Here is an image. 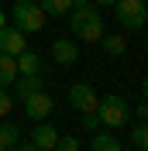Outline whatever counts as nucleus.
<instances>
[{
  "label": "nucleus",
  "mask_w": 148,
  "mask_h": 151,
  "mask_svg": "<svg viewBox=\"0 0 148 151\" xmlns=\"http://www.w3.org/2000/svg\"><path fill=\"white\" fill-rule=\"evenodd\" d=\"M141 93H145V100H148V76H145V83H141Z\"/></svg>",
  "instance_id": "b1692460"
},
{
  "label": "nucleus",
  "mask_w": 148,
  "mask_h": 151,
  "mask_svg": "<svg viewBox=\"0 0 148 151\" xmlns=\"http://www.w3.org/2000/svg\"><path fill=\"white\" fill-rule=\"evenodd\" d=\"M93 151H120V141L110 134H96L93 137Z\"/></svg>",
  "instance_id": "dca6fc26"
},
{
  "label": "nucleus",
  "mask_w": 148,
  "mask_h": 151,
  "mask_svg": "<svg viewBox=\"0 0 148 151\" xmlns=\"http://www.w3.org/2000/svg\"><path fill=\"white\" fill-rule=\"evenodd\" d=\"M0 151H7V148H4V144H0Z\"/></svg>",
  "instance_id": "a878e982"
},
{
  "label": "nucleus",
  "mask_w": 148,
  "mask_h": 151,
  "mask_svg": "<svg viewBox=\"0 0 148 151\" xmlns=\"http://www.w3.org/2000/svg\"><path fill=\"white\" fill-rule=\"evenodd\" d=\"M17 141H21L17 124H0V144H4V148H10V144H17Z\"/></svg>",
  "instance_id": "2eb2a0df"
},
{
  "label": "nucleus",
  "mask_w": 148,
  "mask_h": 151,
  "mask_svg": "<svg viewBox=\"0 0 148 151\" xmlns=\"http://www.w3.org/2000/svg\"><path fill=\"white\" fill-rule=\"evenodd\" d=\"M69 28L73 35H79L83 41H100L103 38V17L90 0H76L69 10Z\"/></svg>",
  "instance_id": "f257e3e1"
},
{
  "label": "nucleus",
  "mask_w": 148,
  "mask_h": 151,
  "mask_svg": "<svg viewBox=\"0 0 148 151\" xmlns=\"http://www.w3.org/2000/svg\"><path fill=\"white\" fill-rule=\"evenodd\" d=\"M96 117H100V124H107V127H120V124H128L131 110H128V103H124L120 93H107V96H100Z\"/></svg>",
  "instance_id": "20e7f679"
},
{
  "label": "nucleus",
  "mask_w": 148,
  "mask_h": 151,
  "mask_svg": "<svg viewBox=\"0 0 148 151\" xmlns=\"http://www.w3.org/2000/svg\"><path fill=\"white\" fill-rule=\"evenodd\" d=\"M96 4H100V7H114V4H117V0H96Z\"/></svg>",
  "instance_id": "5701e85b"
},
{
  "label": "nucleus",
  "mask_w": 148,
  "mask_h": 151,
  "mask_svg": "<svg viewBox=\"0 0 148 151\" xmlns=\"http://www.w3.org/2000/svg\"><path fill=\"white\" fill-rule=\"evenodd\" d=\"M131 141L138 144L141 151H148V124H141V127H134V131H131Z\"/></svg>",
  "instance_id": "f3484780"
},
{
  "label": "nucleus",
  "mask_w": 148,
  "mask_h": 151,
  "mask_svg": "<svg viewBox=\"0 0 148 151\" xmlns=\"http://www.w3.org/2000/svg\"><path fill=\"white\" fill-rule=\"evenodd\" d=\"M69 103L83 113V117H96L100 96L93 93V86H86V83H73V86H69Z\"/></svg>",
  "instance_id": "39448f33"
},
{
  "label": "nucleus",
  "mask_w": 148,
  "mask_h": 151,
  "mask_svg": "<svg viewBox=\"0 0 148 151\" xmlns=\"http://www.w3.org/2000/svg\"><path fill=\"white\" fill-rule=\"evenodd\" d=\"M45 10H41V4H35V0H17L14 7H10V21H14V28H21L24 35H35V31L45 28Z\"/></svg>",
  "instance_id": "f03ea898"
},
{
  "label": "nucleus",
  "mask_w": 148,
  "mask_h": 151,
  "mask_svg": "<svg viewBox=\"0 0 148 151\" xmlns=\"http://www.w3.org/2000/svg\"><path fill=\"white\" fill-rule=\"evenodd\" d=\"M17 72H21V76H38V72H41V58H38L35 52L24 48V52L17 55Z\"/></svg>",
  "instance_id": "f8f14e48"
},
{
  "label": "nucleus",
  "mask_w": 148,
  "mask_h": 151,
  "mask_svg": "<svg viewBox=\"0 0 148 151\" xmlns=\"http://www.w3.org/2000/svg\"><path fill=\"white\" fill-rule=\"evenodd\" d=\"M35 151H38V148H35Z\"/></svg>",
  "instance_id": "bb28decb"
},
{
  "label": "nucleus",
  "mask_w": 148,
  "mask_h": 151,
  "mask_svg": "<svg viewBox=\"0 0 148 151\" xmlns=\"http://www.w3.org/2000/svg\"><path fill=\"white\" fill-rule=\"evenodd\" d=\"M17 58L14 55H7V52H0V86H4V89H7L10 83H14V79H17Z\"/></svg>",
  "instance_id": "9b49d317"
},
{
  "label": "nucleus",
  "mask_w": 148,
  "mask_h": 151,
  "mask_svg": "<svg viewBox=\"0 0 148 151\" xmlns=\"http://www.w3.org/2000/svg\"><path fill=\"white\" fill-rule=\"evenodd\" d=\"M24 113H28V117H35V124L45 120L48 113H52V96H48L45 89H38L35 96H28V100H24Z\"/></svg>",
  "instance_id": "6e6552de"
},
{
  "label": "nucleus",
  "mask_w": 148,
  "mask_h": 151,
  "mask_svg": "<svg viewBox=\"0 0 148 151\" xmlns=\"http://www.w3.org/2000/svg\"><path fill=\"white\" fill-rule=\"evenodd\" d=\"M14 151H35V144H14Z\"/></svg>",
  "instance_id": "4be33fe9"
},
{
  "label": "nucleus",
  "mask_w": 148,
  "mask_h": 151,
  "mask_svg": "<svg viewBox=\"0 0 148 151\" xmlns=\"http://www.w3.org/2000/svg\"><path fill=\"white\" fill-rule=\"evenodd\" d=\"M10 113V96H7V89L0 86V117H7Z\"/></svg>",
  "instance_id": "6ab92c4d"
},
{
  "label": "nucleus",
  "mask_w": 148,
  "mask_h": 151,
  "mask_svg": "<svg viewBox=\"0 0 148 151\" xmlns=\"http://www.w3.org/2000/svg\"><path fill=\"white\" fill-rule=\"evenodd\" d=\"M52 58H55L59 65H73L76 58H79V52H76L73 41H65V38H55L52 41Z\"/></svg>",
  "instance_id": "1a4fd4ad"
},
{
  "label": "nucleus",
  "mask_w": 148,
  "mask_h": 151,
  "mask_svg": "<svg viewBox=\"0 0 148 151\" xmlns=\"http://www.w3.org/2000/svg\"><path fill=\"white\" fill-rule=\"evenodd\" d=\"M24 48H28V41H24V31H21V28H10V24L0 28V52H7V55L17 58Z\"/></svg>",
  "instance_id": "423d86ee"
},
{
  "label": "nucleus",
  "mask_w": 148,
  "mask_h": 151,
  "mask_svg": "<svg viewBox=\"0 0 148 151\" xmlns=\"http://www.w3.org/2000/svg\"><path fill=\"white\" fill-rule=\"evenodd\" d=\"M138 117H141V120H145V124H148V100H145V103H141V106H138Z\"/></svg>",
  "instance_id": "412c9836"
},
{
  "label": "nucleus",
  "mask_w": 148,
  "mask_h": 151,
  "mask_svg": "<svg viewBox=\"0 0 148 151\" xmlns=\"http://www.w3.org/2000/svg\"><path fill=\"white\" fill-rule=\"evenodd\" d=\"M0 28H4V14H0Z\"/></svg>",
  "instance_id": "393cba45"
},
{
  "label": "nucleus",
  "mask_w": 148,
  "mask_h": 151,
  "mask_svg": "<svg viewBox=\"0 0 148 151\" xmlns=\"http://www.w3.org/2000/svg\"><path fill=\"white\" fill-rule=\"evenodd\" d=\"M96 124H100V117H83V127H86V131H93Z\"/></svg>",
  "instance_id": "aec40b11"
},
{
  "label": "nucleus",
  "mask_w": 148,
  "mask_h": 151,
  "mask_svg": "<svg viewBox=\"0 0 148 151\" xmlns=\"http://www.w3.org/2000/svg\"><path fill=\"white\" fill-rule=\"evenodd\" d=\"M55 151H83V148H79V141H76V137H59Z\"/></svg>",
  "instance_id": "a211bd4d"
},
{
  "label": "nucleus",
  "mask_w": 148,
  "mask_h": 151,
  "mask_svg": "<svg viewBox=\"0 0 148 151\" xmlns=\"http://www.w3.org/2000/svg\"><path fill=\"white\" fill-rule=\"evenodd\" d=\"M114 17H117L120 28L138 31V28L148 24V4L145 0H117V4H114Z\"/></svg>",
  "instance_id": "7ed1b4c3"
},
{
  "label": "nucleus",
  "mask_w": 148,
  "mask_h": 151,
  "mask_svg": "<svg viewBox=\"0 0 148 151\" xmlns=\"http://www.w3.org/2000/svg\"><path fill=\"white\" fill-rule=\"evenodd\" d=\"M100 45H103L107 55H124L128 52V35H103Z\"/></svg>",
  "instance_id": "ddd939ff"
},
{
  "label": "nucleus",
  "mask_w": 148,
  "mask_h": 151,
  "mask_svg": "<svg viewBox=\"0 0 148 151\" xmlns=\"http://www.w3.org/2000/svg\"><path fill=\"white\" fill-rule=\"evenodd\" d=\"M10 89H14L17 100H28V96H35L38 89H41V79H38V76H17V79L10 83Z\"/></svg>",
  "instance_id": "9d476101"
},
{
  "label": "nucleus",
  "mask_w": 148,
  "mask_h": 151,
  "mask_svg": "<svg viewBox=\"0 0 148 151\" xmlns=\"http://www.w3.org/2000/svg\"><path fill=\"white\" fill-rule=\"evenodd\" d=\"M31 144H35L38 151H55V144H59V131L52 127V124L38 120V124H35V131H31Z\"/></svg>",
  "instance_id": "0eeeda50"
},
{
  "label": "nucleus",
  "mask_w": 148,
  "mask_h": 151,
  "mask_svg": "<svg viewBox=\"0 0 148 151\" xmlns=\"http://www.w3.org/2000/svg\"><path fill=\"white\" fill-rule=\"evenodd\" d=\"M38 4H41V10H45L48 17H62L65 10H73L76 0H38Z\"/></svg>",
  "instance_id": "4468645a"
}]
</instances>
